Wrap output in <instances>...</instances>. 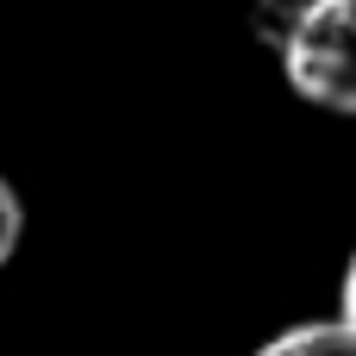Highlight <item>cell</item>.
Returning a JSON list of instances; mask_svg holds the SVG:
<instances>
[{
	"mask_svg": "<svg viewBox=\"0 0 356 356\" xmlns=\"http://www.w3.org/2000/svg\"><path fill=\"white\" fill-rule=\"evenodd\" d=\"M19 238H25V200H19V188L0 175V269L19 257Z\"/></svg>",
	"mask_w": 356,
	"mask_h": 356,
	"instance_id": "cell-3",
	"label": "cell"
},
{
	"mask_svg": "<svg viewBox=\"0 0 356 356\" xmlns=\"http://www.w3.org/2000/svg\"><path fill=\"white\" fill-rule=\"evenodd\" d=\"M282 13H288L282 31H269V38H275V56H282L288 88H294L307 106L350 113V106H356L350 0H288Z\"/></svg>",
	"mask_w": 356,
	"mask_h": 356,
	"instance_id": "cell-1",
	"label": "cell"
},
{
	"mask_svg": "<svg viewBox=\"0 0 356 356\" xmlns=\"http://www.w3.org/2000/svg\"><path fill=\"white\" fill-rule=\"evenodd\" d=\"M250 356H356V325H350V313H338V319H300V325L275 332L269 344H257Z\"/></svg>",
	"mask_w": 356,
	"mask_h": 356,
	"instance_id": "cell-2",
	"label": "cell"
}]
</instances>
